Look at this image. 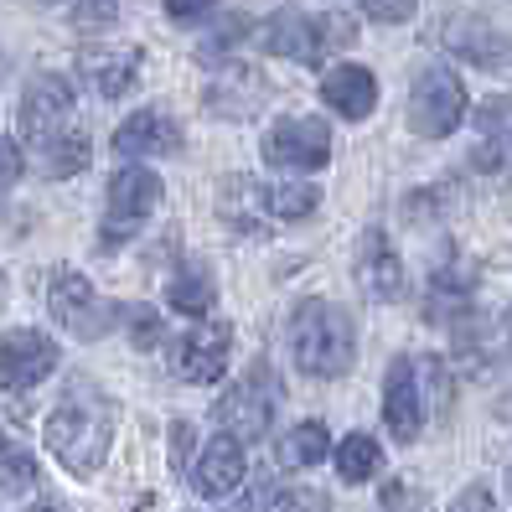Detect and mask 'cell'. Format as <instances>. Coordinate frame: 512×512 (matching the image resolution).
Here are the masks:
<instances>
[{"label": "cell", "mask_w": 512, "mask_h": 512, "mask_svg": "<svg viewBox=\"0 0 512 512\" xmlns=\"http://www.w3.org/2000/svg\"><path fill=\"white\" fill-rule=\"evenodd\" d=\"M47 450L63 461L73 476H94L109 461V445H114V404L99 383H68V394L52 404L47 414Z\"/></svg>", "instance_id": "cell-1"}, {"label": "cell", "mask_w": 512, "mask_h": 512, "mask_svg": "<svg viewBox=\"0 0 512 512\" xmlns=\"http://www.w3.org/2000/svg\"><path fill=\"white\" fill-rule=\"evenodd\" d=\"M285 342H290V357L306 378H347L352 363H357V326L352 316L326 295H306L295 300V311L285 321Z\"/></svg>", "instance_id": "cell-2"}, {"label": "cell", "mask_w": 512, "mask_h": 512, "mask_svg": "<svg viewBox=\"0 0 512 512\" xmlns=\"http://www.w3.org/2000/svg\"><path fill=\"white\" fill-rule=\"evenodd\" d=\"M357 37V26L352 16L342 11H326V16H306V11H275L269 21L254 26V42L264 52H275V57H295V63H321L326 52H342L347 42Z\"/></svg>", "instance_id": "cell-3"}, {"label": "cell", "mask_w": 512, "mask_h": 512, "mask_svg": "<svg viewBox=\"0 0 512 512\" xmlns=\"http://www.w3.org/2000/svg\"><path fill=\"white\" fill-rule=\"evenodd\" d=\"M16 130H21V145H32V156L52 150L57 140L78 135V94L63 73H37L21 94V109H16Z\"/></svg>", "instance_id": "cell-4"}, {"label": "cell", "mask_w": 512, "mask_h": 512, "mask_svg": "<svg viewBox=\"0 0 512 512\" xmlns=\"http://www.w3.org/2000/svg\"><path fill=\"white\" fill-rule=\"evenodd\" d=\"M166 187H161V176L140 166V161H125L114 176H109V192H104V233H99V244L114 249V244H130V238L150 223V213L161 207Z\"/></svg>", "instance_id": "cell-5"}, {"label": "cell", "mask_w": 512, "mask_h": 512, "mask_svg": "<svg viewBox=\"0 0 512 512\" xmlns=\"http://www.w3.org/2000/svg\"><path fill=\"white\" fill-rule=\"evenodd\" d=\"M471 99H466V83L450 73L445 63H425L409 83V130L419 140H445L461 130Z\"/></svg>", "instance_id": "cell-6"}, {"label": "cell", "mask_w": 512, "mask_h": 512, "mask_svg": "<svg viewBox=\"0 0 512 512\" xmlns=\"http://www.w3.org/2000/svg\"><path fill=\"white\" fill-rule=\"evenodd\" d=\"M47 311H52V321L63 331H73L78 342L109 337L114 321H119V306H109V300L94 290V280L78 275V269H68V264H57L47 275Z\"/></svg>", "instance_id": "cell-7"}, {"label": "cell", "mask_w": 512, "mask_h": 512, "mask_svg": "<svg viewBox=\"0 0 512 512\" xmlns=\"http://www.w3.org/2000/svg\"><path fill=\"white\" fill-rule=\"evenodd\" d=\"M280 414V378L269 373V363H254L244 378H238L228 394L218 399V425L238 440H264L269 425H275Z\"/></svg>", "instance_id": "cell-8"}, {"label": "cell", "mask_w": 512, "mask_h": 512, "mask_svg": "<svg viewBox=\"0 0 512 512\" xmlns=\"http://www.w3.org/2000/svg\"><path fill=\"white\" fill-rule=\"evenodd\" d=\"M264 161L275 171H321L331 161V130L316 114H280L264 130Z\"/></svg>", "instance_id": "cell-9"}, {"label": "cell", "mask_w": 512, "mask_h": 512, "mask_svg": "<svg viewBox=\"0 0 512 512\" xmlns=\"http://www.w3.org/2000/svg\"><path fill=\"white\" fill-rule=\"evenodd\" d=\"M57 363H63V347L37 326H11L0 337V388L6 394H26V388L47 383L57 373Z\"/></svg>", "instance_id": "cell-10"}, {"label": "cell", "mask_w": 512, "mask_h": 512, "mask_svg": "<svg viewBox=\"0 0 512 512\" xmlns=\"http://www.w3.org/2000/svg\"><path fill=\"white\" fill-rule=\"evenodd\" d=\"M233 363V326L228 321H213V326H192L171 342V368L182 383H197V388H213L223 383Z\"/></svg>", "instance_id": "cell-11"}, {"label": "cell", "mask_w": 512, "mask_h": 512, "mask_svg": "<svg viewBox=\"0 0 512 512\" xmlns=\"http://www.w3.org/2000/svg\"><path fill=\"white\" fill-rule=\"evenodd\" d=\"M244 476H249V456H244V440L218 430L213 440L202 445V456L192 461V492L202 502H223L233 497L238 487H244Z\"/></svg>", "instance_id": "cell-12"}, {"label": "cell", "mask_w": 512, "mask_h": 512, "mask_svg": "<svg viewBox=\"0 0 512 512\" xmlns=\"http://www.w3.org/2000/svg\"><path fill=\"white\" fill-rule=\"evenodd\" d=\"M264 99H269L264 73L254 63H238V57H228L202 88V104L218 119H254V109H264Z\"/></svg>", "instance_id": "cell-13"}, {"label": "cell", "mask_w": 512, "mask_h": 512, "mask_svg": "<svg viewBox=\"0 0 512 512\" xmlns=\"http://www.w3.org/2000/svg\"><path fill=\"white\" fill-rule=\"evenodd\" d=\"M383 419H388V435L399 445H414L419 430H425V383H419V368L409 357H394L383 378Z\"/></svg>", "instance_id": "cell-14"}, {"label": "cell", "mask_w": 512, "mask_h": 512, "mask_svg": "<svg viewBox=\"0 0 512 512\" xmlns=\"http://www.w3.org/2000/svg\"><path fill=\"white\" fill-rule=\"evenodd\" d=\"M440 47L456 52L461 63H476V68H507L512 63V37L502 26L481 21V16H445L440 21Z\"/></svg>", "instance_id": "cell-15"}, {"label": "cell", "mask_w": 512, "mask_h": 512, "mask_svg": "<svg viewBox=\"0 0 512 512\" xmlns=\"http://www.w3.org/2000/svg\"><path fill=\"white\" fill-rule=\"evenodd\" d=\"M352 275H357V285H363L368 300H399L404 295V264H399V254H394L383 228H368L363 238H357Z\"/></svg>", "instance_id": "cell-16"}, {"label": "cell", "mask_w": 512, "mask_h": 512, "mask_svg": "<svg viewBox=\"0 0 512 512\" xmlns=\"http://www.w3.org/2000/svg\"><path fill=\"white\" fill-rule=\"evenodd\" d=\"M182 150V125L166 109H135L125 125L114 130V156L125 161H145V156H171Z\"/></svg>", "instance_id": "cell-17"}, {"label": "cell", "mask_w": 512, "mask_h": 512, "mask_svg": "<svg viewBox=\"0 0 512 512\" xmlns=\"http://www.w3.org/2000/svg\"><path fill=\"white\" fill-rule=\"evenodd\" d=\"M471 166L502 176L512 171V94H492L487 104L476 109V150H471Z\"/></svg>", "instance_id": "cell-18"}, {"label": "cell", "mask_w": 512, "mask_h": 512, "mask_svg": "<svg viewBox=\"0 0 512 512\" xmlns=\"http://www.w3.org/2000/svg\"><path fill=\"white\" fill-rule=\"evenodd\" d=\"M326 109H337V119H368L378 109V78L363 63H337L321 78Z\"/></svg>", "instance_id": "cell-19"}, {"label": "cell", "mask_w": 512, "mask_h": 512, "mask_svg": "<svg viewBox=\"0 0 512 512\" xmlns=\"http://www.w3.org/2000/svg\"><path fill=\"white\" fill-rule=\"evenodd\" d=\"M471 295H476V269L471 264H440L430 275V295H425V316L445 321V326H461L471 316Z\"/></svg>", "instance_id": "cell-20"}, {"label": "cell", "mask_w": 512, "mask_h": 512, "mask_svg": "<svg viewBox=\"0 0 512 512\" xmlns=\"http://www.w3.org/2000/svg\"><path fill=\"white\" fill-rule=\"evenodd\" d=\"M83 78L99 88L104 99H119V94H130V88L140 83V68H145V57L140 47H94V52H83Z\"/></svg>", "instance_id": "cell-21"}, {"label": "cell", "mask_w": 512, "mask_h": 512, "mask_svg": "<svg viewBox=\"0 0 512 512\" xmlns=\"http://www.w3.org/2000/svg\"><path fill=\"white\" fill-rule=\"evenodd\" d=\"M223 218L244 233H264L269 223V187H259L254 176H228L223 182Z\"/></svg>", "instance_id": "cell-22"}, {"label": "cell", "mask_w": 512, "mask_h": 512, "mask_svg": "<svg viewBox=\"0 0 512 512\" xmlns=\"http://www.w3.org/2000/svg\"><path fill=\"white\" fill-rule=\"evenodd\" d=\"M166 300H171V311H182V316H207V311H213V300H218L213 269H202V264L176 269L171 285H166Z\"/></svg>", "instance_id": "cell-23"}, {"label": "cell", "mask_w": 512, "mask_h": 512, "mask_svg": "<svg viewBox=\"0 0 512 512\" xmlns=\"http://www.w3.org/2000/svg\"><path fill=\"white\" fill-rule=\"evenodd\" d=\"M326 456H331V435H326L321 419H300V425H290L285 440H280V466H316Z\"/></svg>", "instance_id": "cell-24"}, {"label": "cell", "mask_w": 512, "mask_h": 512, "mask_svg": "<svg viewBox=\"0 0 512 512\" xmlns=\"http://www.w3.org/2000/svg\"><path fill=\"white\" fill-rule=\"evenodd\" d=\"M383 471V450L373 435H347L337 445V476L347 481V487H363V481H373Z\"/></svg>", "instance_id": "cell-25"}, {"label": "cell", "mask_w": 512, "mask_h": 512, "mask_svg": "<svg viewBox=\"0 0 512 512\" xmlns=\"http://www.w3.org/2000/svg\"><path fill=\"white\" fill-rule=\"evenodd\" d=\"M316 207H321V192L311 182L269 187V218H275V223H306V218H316Z\"/></svg>", "instance_id": "cell-26"}, {"label": "cell", "mask_w": 512, "mask_h": 512, "mask_svg": "<svg viewBox=\"0 0 512 512\" xmlns=\"http://www.w3.org/2000/svg\"><path fill=\"white\" fill-rule=\"evenodd\" d=\"M119 321H125V331H130V342H135L140 352H150V347H161V337H166V326H161V316L150 311V306H119Z\"/></svg>", "instance_id": "cell-27"}, {"label": "cell", "mask_w": 512, "mask_h": 512, "mask_svg": "<svg viewBox=\"0 0 512 512\" xmlns=\"http://www.w3.org/2000/svg\"><path fill=\"white\" fill-rule=\"evenodd\" d=\"M32 481H37V461L26 456L21 445H11L6 456H0V487H6V492H26Z\"/></svg>", "instance_id": "cell-28"}, {"label": "cell", "mask_w": 512, "mask_h": 512, "mask_svg": "<svg viewBox=\"0 0 512 512\" xmlns=\"http://www.w3.org/2000/svg\"><path fill=\"white\" fill-rule=\"evenodd\" d=\"M73 26L78 32H99V26H114L119 16V0H73Z\"/></svg>", "instance_id": "cell-29"}, {"label": "cell", "mask_w": 512, "mask_h": 512, "mask_svg": "<svg viewBox=\"0 0 512 512\" xmlns=\"http://www.w3.org/2000/svg\"><path fill=\"white\" fill-rule=\"evenodd\" d=\"M21 176H26V150H21L16 135L0 130V192H11Z\"/></svg>", "instance_id": "cell-30"}, {"label": "cell", "mask_w": 512, "mask_h": 512, "mask_svg": "<svg viewBox=\"0 0 512 512\" xmlns=\"http://www.w3.org/2000/svg\"><path fill=\"white\" fill-rule=\"evenodd\" d=\"M373 21H383V26H399V21H409L414 11H419V0H357Z\"/></svg>", "instance_id": "cell-31"}, {"label": "cell", "mask_w": 512, "mask_h": 512, "mask_svg": "<svg viewBox=\"0 0 512 512\" xmlns=\"http://www.w3.org/2000/svg\"><path fill=\"white\" fill-rule=\"evenodd\" d=\"M161 6H166V16H171V21H182V26L218 16V0H161Z\"/></svg>", "instance_id": "cell-32"}, {"label": "cell", "mask_w": 512, "mask_h": 512, "mask_svg": "<svg viewBox=\"0 0 512 512\" xmlns=\"http://www.w3.org/2000/svg\"><path fill=\"white\" fill-rule=\"evenodd\" d=\"M244 32H254V26H249L244 16H228V26H223L218 37H207V42H202V52H207V57H213V52H228V47H233L238 37H244Z\"/></svg>", "instance_id": "cell-33"}, {"label": "cell", "mask_w": 512, "mask_h": 512, "mask_svg": "<svg viewBox=\"0 0 512 512\" xmlns=\"http://www.w3.org/2000/svg\"><path fill=\"white\" fill-rule=\"evenodd\" d=\"M450 512H502V507H497V497L487 487H466L456 502H450Z\"/></svg>", "instance_id": "cell-34"}, {"label": "cell", "mask_w": 512, "mask_h": 512, "mask_svg": "<svg viewBox=\"0 0 512 512\" xmlns=\"http://www.w3.org/2000/svg\"><path fill=\"white\" fill-rule=\"evenodd\" d=\"M275 512H326V497L321 492H290V497H280Z\"/></svg>", "instance_id": "cell-35"}, {"label": "cell", "mask_w": 512, "mask_h": 512, "mask_svg": "<svg viewBox=\"0 0 512 512\" xmlns=\"http://www.w3.org/2000/svg\"><path fill=\"white\" fill-rule=\"evenodd\" d=\"M187 450H192V425H187V419H176V425H171V456H176V466H187Z\"/></svg>", "instance_id": "cell-36"}, {"label": "cell", "mask_w": 512, "mask_h": 512, "mask_svg": "<svg viewBox=\"0 0 512 512\" xmlns=\"http://www.w3.org/2000/svg\"><path fill=\"white\" fill-rule=\"evenodd\" d=\"M264 507H269V481H254V492L238 502L233 512H264Z\"/></svg>", "instance_id": "cell-37"}, {"label": "cell", "mask_w": 512, "mask_h": 512, "mask_svg": "<svg viewBox=\"0 0 512 512\" xmlns=\"http://www.w3.org/2000/svg\"><path fill=\"white\" fill-rule=\"evenodd\" d=\"M26 512H63V507H52V502H37V507H26Z\"/></svg>", "instance_id": "cell-38"}, {"label": "cell", "mask_w": 512, "mask_h": 512, "mask_svg": "<svg viewBox=\"0 0 512 512\" xmlns=\"http://www.w3.org/2000/svg\"><path fill=\"white\" fill-rule=\"evenodd\" d=\"M11 445H16V440H11L6 430H0V456H6V450H11Z\"/></svg>", "instance_id": "cell-39"}]
</instances>
